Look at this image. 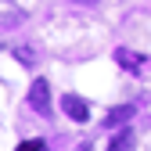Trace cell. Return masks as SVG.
<instances>
[{"label":"cell","mask_w":151,"mask_h":151,"mask_svg":"<svg viewBox=\"0 0 151 151\" xmlns=\"http://www.w3.org/2000/svg\"><path fill=\"white\" fill-rule=\"evenodd\" d=\"M115 61H119L122 68H129V72H137V68H144V54L129 50V47H119V50H115Z\"/></svg>","instance_id":"obj_4"},{"label":"cell","mask_w":151,"mask_h":151,"mask_svg":"<svg viewBox=\"0 0 151 151\" xmlns=\"http://www.w3.org/2000/svg\"><path fill=\"white\" fill-rule=\"evenodd\" d=\"M14 58H18V61H25V65H32V50H25V47H14Z\"/></svg>","instance_id":"obj_7"},{"label":"cell","mask_w":151,"mask_h":151,"mask_svg":"<svg viewBox=\"0 0 151 151\" xmlns=\"http://www.w3.org/2000/svg\"><path fill=\"white\" fill-rule=\"evenodd\" d=\"M29 108L36 115H50V83L47 79H32L29 86Z\"/></svg>","instance_id":"obj_1"},{"label":"cell","mask_w":151,"mask_h":151,"mask_svg":"<svg viewBox=\"0 0 151 151\" xmlns=\"http://www.w3.org/2000/svg\"><path fill=\"white\" fill-rule=\"evenodd\" d=\"M14 151H43V144H40V140H22Z\"/></svg>","instance_id":"obj_6"},{"label":"cell","mask_w":151,"mask_h":151,"mask_svg":"<svg viewBox=\"0 0 151 151\" xmlns=\"http://www.w3.org/2000/svg\"><path fill=\"white\" fill-rule=\"evenodd\" d=\"M133 140H137L133 129H119V133L108 140V151H133Z\"/></svg>","instance_id":"obj_5"},{"label":"cell","mask_w":151,"mask_h":151,"mask_svg":"<svg viewBox=\"0 0 151 151\" xmlns=\"http://www.w3.org/2000/svg\"><path fill=\"white\" fill-rule=\"evenodd\" d=\"M83 151H90V147H83Z\"/></svg>","instance_id":"obj_8"},{"label":"cell","mask_w":151,"mask_h":151,"mask_svg":"<svg viewBox=\"0 0 151 151\" xmlns=\"http://www.w3.org/2000/svg\"><path fill=\"white\" fill-rule=\"evenodd\" d=\"M61 108H65V115L76 119V122H86L90 119V104L83 97H76V93H65V97H61Z\"/></svg>","instance_id":"obj_3"},{"label":"cell","mask_w":151,"mask_h":151,"mask_svg":"<svg viewBox=\"0 0 151 151\" xmlns=\"http://www.w3.org/2000/svg\"><path fill=\"white\" fill-rule=\"evenodd\" d=\"M133 115H137V104H133V101H129V104H115V108H108V115H104V129L126 126Z\"/></svg>","instance_id":"obj_2"}]
</instances>
